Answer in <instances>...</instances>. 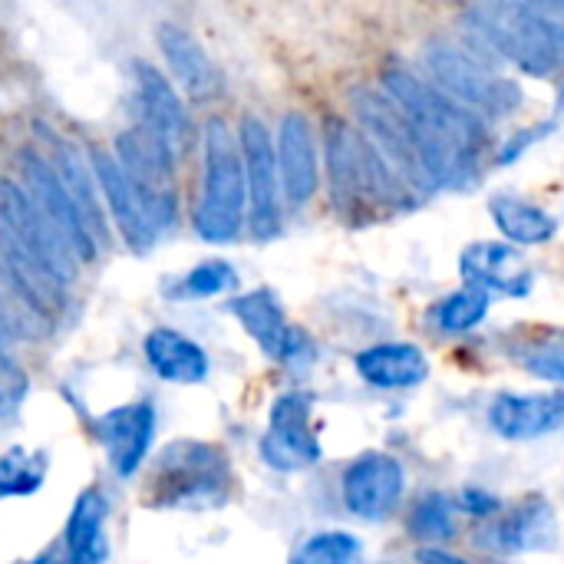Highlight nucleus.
Listing matches in <instances>:
<instances>
[{"mask_svg": "<svg viewBox=\"0 0 564 564\" xmlns=\"http://www.w3.org/2000/svg\"><path fill=\"white\" fill-rule=\"evenodd\" d=\"M274 155L281 175V195L288 212H301L314 202L321 188V135L307 112L291 109L274 129Z\"/></svg>", "mask_w": 564, "mask_h": 564, "instance_id": "11", "label": "nucleus"}, {"mask_svg": "<svg viewBox=\"0 0 564 564\" xmlns=\"http://www.w3.org/2000/svg\"><path fill=\"white\" fill-rule=\"evenodd\" d=\"M46 463L26 449H10L0 456V496H30L43 486Z\"/></svg>", "mask_w": 564, "mask_h": 564, "instance_id": "30", "label": "nucleus"}, {"mask_svg": "<svg viewBox=\"0 0 564 564\" xmlns=\"http://www.w3.org/2000/svg\"><path fill=\"white\" fill-rule=\"evenodd\" d=\"M357 373L377 390H410L430 377V360L413 344H377L357 354Z\"/></svg>", "mask_w": 564, "mask_h": 564, "instance_id": "23", "label": "nucleus"}, {"mask_svg": "<svg viewBox=\"0 0 564 564\" xmlns=\"http://www.w3.org/2000/svg\"><path fill=\"white\" fill-rule=\"evenodd\" d=\"M406 529H410V535L420 539V542H443V539H453V532H456V506H453L449 496H443V492H426V496L413 506Z\"/></svg>", "mask_w": 564, "mask_h": 564, "instance_id": "29", "label": "nucleus"}, {"mask_svg": "<svg viewBox=\"0 0 564 564\" xmlns=\"http://www.w3.org/2000/svg\"><path fill=\"white\" fill-rule=\"evenodd\" d=\"M228 311L241 321L248 337L271 357V360H297L307 354V337L284 317V307L274 291L258 288L248 294H238Z\"/></svg>", "mask_w": 564, "mask_h": 564, "instance_id": "18", "label": "nucleus"}, {"mask_svg": "<svg viewBox=\"0 0 564 564\" xmlns=\"http://www.w3.org/2000/svg\"><path fill=\"white\" fill-rule=\"evenodd\" d=\"M321 162L327 172V192L334 208L360 221L373 208L413 205V188L393 172V165L370 145L354 119L327 116L321 129Z\"/></svg>", "mask_w": 564, "mask_h": 564, "instance_id": "2", "label": "nucleus"}, {"mask_svg": "<svg viewBox=\"0 0 564 564\" xmlns=\"http://www.w3.org/2000/svg\"><path fill=\"white\" fill-rule=\"evenodd\" d=\"M492 307V294L466 284L453 294H446L436 307H433V321L443 334H466L473 327H479L486 321Z\"/></svg>", "mask_w": 564, "mask_h": 564, "instance_id": "28", "label": "nucleus"}, {"mask_svg": "<svg viewBox=\"0 0 564 564\" xmlns=\"http://www.w3.org/2000/svg\"><path fill=\"white\" fill-rule=\"evenodd\" d=\"M380 89L403 112L426 188L473 182L489 155V122L449 99L436 83L410 66H387Z\"/></svg>", "mask_w": 564, "mask_h": 564, "instance_id": "1", "label": "nucleus"}, {"mask_svg": "<svg viewBox=\"0 0 564 564\" xmlns=\"http://www.w3.org/2000/svg\"><path fill=\"white\" fill-rule=\"evenodd\" d=\"M238 284V274L228 261L221 258H212V261H202L195 264L182 284H178V294L182 297H215V294H225Z\"/></svg>", "mask_w": 564, "mask_h": 564, "instance_id": "32", "label": "nucleus"}, {"mask_svg": "<svg viewBox=\"0 0 564 564\" xmlns=\"http://www.w3.org/2000/svg\"><path fill=\"white\" fill-rule=\"evenodd\" d=\"M231 482L228 459L218 446L178 440L162 449L159 466L149 479L152 506L178 509L195 502H215Z\"/></svg>", "mask_w": 564, "mask_h": 564, "instance_id": "6", "label": "nucleus"}, {"mask_svg": "<svg viewBox=\"0 0 564 564\" xmlns=\"http://www.w3.org/2000/svg\"><path fill=\"white\" fill-rule=\"evenodd\" d=\"M89 169H93V178H96V188H99V198L106 205V215L109 221L119 228L122 241L132 248V251H149L159 238L135 198V188L129 185L126 172L119 169L112 149H89Z\"/></svg>", "mask_w": 564, "mask_h": 564, "instance_id": "17", "label": "nucleus"}, {"mask_svg": "<svg viewBox=\"0 0 564 564\" xmlns=\"http://www.w3.org/2000/svg\"><path fill=\"white\" fill-rule=\"evenodd\" d=\"M261 456L271 469L297 473L321 463V443L311 426V397L284 393L271 406V423L261 440Z\"/></svg>", "mask_w": 564, "mask_h": 564, "instance_id": "13", "label": "nucleus"}, {"mask_svg": "<svg viewBox=\"0 0 564 564\" xmlns=\"http://www.w3.org/2000/svg\"><path fill=\"white\" fill-rule=\"evenodd\" d=\"M145 360L165 383H202L208 377L205 350L172 327H155L145 337Z\"/></svg>", "mask_w": 564, "mask_h": 564, "instance_id": "25", "label": "nucleus"}, {"mask_svg": "<svg viewBox=\"0 0 564 564\" xmlns=\"http://www.w3.org/2000/svg\"><path fill=\"white\" fill-rule=\"evenodd\" d=\"M202 169H198V195L192 208V225L202 241L228 245L248 225V185L238 135L225 119H208L198 132Z\"/></svg>", "mask_w": 564, "mask_h": 564, "instance_id": "4", "label": "nucleus"}, {"mask_svg": "<svg viewBox=\"0 0 564 564\" xmlns=\"http://www.w3.org/2000/svg\"><path fill=\"white\" fill-rule=\"evenodd\" d=\"M512 3H522V7H529V10L549 17L552 23H558L564 30V0H512Z\"/></svg>", "mask_w": 564, "mask_h": 564, "instance_id": "34", "label": "nucleus"}, {"mask_svg": "<svg viewBox=\"0 0 564 564\" xmlns=\"http://www.w3.org/2000/svg\"><path fill=\"white\" fill-rule=\"evenodd\" d=\"M416 562L420 564H469L466 558H459V555H453V552H446V549H436V545H430V549H420Z\"/></svg>", "mask_w": 564, "mask_h": 564, "instance_id": "35", "label": "nucleus"}, {"mask_svg": "<svg viewBox=\"0 0 564 564\" xmlns=\"http://www.w3.org/2000/svg\"><path fill=\"white\" fill-rule=\"evenodd\" d=\"M0 221L66 284H73L76 258L59 238V231L50 225V218L36 208V202L26 195V188L13 178H0Z\"/></svg>", "mask_w": 564, "mask_h": 564, "instance_id": "12", "label": "nucleus"}, {"mask_svg": "<svg viewBox=\"0 0 564 564\" xmlns=\"http://www.w3.org/2000/svg\"><path fill=\"white\" fill-rule=\"evenodd\" d=\"M23 564H59L56 558H33V562H23Z\"/></svg>", "mask_w": 564, "mask_h": 564, "instance_id": "37", "label": "nucleus"}, {"mask_svg": "<svg viewBox=\"0 0 564 564\" xmlns=\"http://www.w3.org/2000/svg\"><path fill=\"white\" fill-rule=\"evenodd\" d=\"M463 509L469 516H476V519H492L499 512V502L489 492H482V489H466L463 492Z\"/></svg>", "mask_w": 564, "mask_h": 564, "instance_id": "33", "label": "nucleus"}, {"mask_svg": "<svg viewBox=\"0 0 564 564\" xmlns=\"http://www.w3.org/2000/svg\"><path fill=\"white\" fill-rule=\"evenodd\" d=\"M13 340H17V324H13V317L7 314L3 301H0V357H7V350H10Z\"/></svg>", "mask_w": 564, "mask_h": 564, "instance_id": "36", "label": "nucleus"}, {"mask_svg": "<svg viewBox=\"0 0 564 564\" xmlns=\"http://www.w3.org/2000/svg\"><path fill=\"white\" fill-rule=\"evenodd\" d=\"M489 215H492L499 235L516 248L549 245L558 235V218L549 208H542L516 192H496L489 198Z\"/></svg>", "mask_w": 564, "mask_h": 564, "instance_id": "24", "label": "nucleus"}, {"mask_svg": "<svg viewBox=\"0 0 564 564\" xmlns=\"http://www.w3.org/2000/svg\"><path fill=\"white\" fill-rule=\"evenodd\" d=\"M360 542L350 532H321L301 545L291 564H357Z\"/></svg>", "mask_w": 564, "mask_h": 564, "instance_id": "31", "label": "nucleus"}, {"mask_svg": "<svg viewBox=\"0 0 564 564\" xmlns=\"http://www.w3.org/2000/svg\"><path fill=\"white\" fill-rule=\"evenodd\" d=\"M489 423L502 440L529 443L555 433L564 423L562 393H499L489 406Z\"/></svg>", "mask_w": 564, "mask_h": 564, "instance_id": "21", "label": "nucleus"}, {"mask_svg": "<svg viewBox=\"0 0 564 564\" xmlns=\"http://www.w3.org/2000/svg\"><path fill=\"white\" fill-rule=\"evenodd\" d=\"M132 122L172 145L178 155L198 142L185 96L169 79V73L149 59H132Z\"/></svg>", "mask_w": 564, "mask_h": 564, "instance_id": "8", "label": "nucleus"}, {"mask_svg": "<svg viewBox=\"0 0 564 564\" xmlns=\"http://www.w3.org/2000/svg\"><path fill=\"white\" fill-rule=\"evenodd\" d=\"M235 135L241 149L245 185H248V228L254 238L268 241L281 235V225H284V195H281V175H278V155H274V129L261 116H241Z\"/></svg>", "mask_w": 564, "mask_h": 564, "instance_id": "7", "label": "nucleus"}, {"mask_svg": "<svg viewBox=\"0 0 564 564\" xmlns=\"http://www.w3.org/2000/svg\"><path fill=\"white\" fill-rule=\"evenodd\" d=\"M155 43H159V53L165 59V73L169 79L178 86V93L192 102H212L221 96V69L215 66V59L208 56V50L202 46V40L182 26V23H172L165 20L159 30H155Z\"/></svg>", "mask_w": 564, "mask_h": 564, "instance_id": "14", "label": "nucleus"}, {"mask_svg": "<svg viewBox=\"0 0 564 564\" xmlns=\"http://www.w3.org/2000/svg\"><path fill=\"white\" fill-rule=\"evenodd\" d=\"M423 76L436 83L449 99L466 106L486 122L509 119L522 109V86L506 76L502 69L489 66L486 56H479L469 46H459L453 40H433L423 53Z\"/></svg>", "mask_w": 564, "mask_h": 564, "instance_id": "5", "label": "nucleus"}, {"mask_svg": "<svg viewBox=\"0 0 564 564\" xmlns=\"http://www.w3.org/2000/svg\"><path fill=\"white\" fill-rule=\"evenodd\" d=\"M20 185L36 202V208L50 218V225L59 231V238L66 241V248L76 258V264H89L99 254V241L89 235L76 202L69 198V192H66L63 178L56 175L46 152H40V149L20 152Z\"/></svg>", "mask_w": 564, "mask_h": 564, "instance_id": "10", "label": "nucleus"}, {"mask_svg": "<svg viewBox=\"0 0 564 564\" xmlns=\"http://www.w3.org/2000/svg\"><path fill=\"white\" fill-rule=\"evenodd\" d=\"M106 499L96 489H86L73 516L66 522V549H69V564H102L109 558V539H106Z\"/></svg>", "mask_w": 564, "mask_h": 564, "instance_id": "26", "label": "nucleus"}, {"mask_svg": "<svg viewBox=\"0 0 564 564\" xmlns=\"http://www.w3.org/2000/svg\"><path fill=\"white\" fill-rule=\"evenodd\" d=\"M350 112L357 129L370 139V145L393 165V172L420 195L430 192L420 159H416V145L410 135V126L403 119V112L397 109V102L380 89V86H357L350 93Z\"/></svg>", "mask_w": 564, "mask_h": 564, "instance_id": "9", "label": "nucleus"}, {"mask_svg": "<svg viewBox=\"0 0 564 564\" xmlns=\"http://www.w3.org/2000/svg\"><path fill=\"white\" fill-rule=\"evenodd\" d=\"M96 433H99V443L106 446V456H109V466L116 469V476L129 479L149 456L152 433H155V410H152V403L116 406L99 416Z\"/></svg>", "mask_w": 564, "mask_h": 564, "instance_id": "20", "label": "nucleus"}, {"mask_svg": "<svg viewBox=\"0 0 564 564\" xmlns=\"http://www.w3.org/2000/svg\"><path fill=\"white\" fill-rule=\"evenodd\" d=\"M3 400H7V397H3V380H0V410H3Z\"/></svg>", "mask_w": 564, "mask_h": 564, "instance_id": "38", "label": "nucleus"}, {"mask_svg": "<svg viewBox=\"0 0 564 564\" xmlns=\"http://www.w3.org/2000/svg\"><path fill=\"white\" fill-rule=\"evenodd\" d=\"M555 539H558V522L552 506L532 496L509 512H496L492 525L482 535V545L502 555H522V552L555 549Z\"/></svg>", "mask_w": 564, "mask_h": 564, "instance_id": "19", "label": "nucleus"}, {"mask_svg": "<svg viewBox=\"0 0 564 564\" xmlns=\"http://www.w3.org/2000/svg\"><path fill=\"white\" fill-rule=\"evenodd\" d=\"M406 489V473L400 459L387 453H367L354 459L344 473V502L357 519L380 522L387 519Z\"/></svg>", "mask_w": 564, "mask_h": 564, "instance_id": "15", "label": "nucleus"}, {"mask_svg": "<svg viewBox=\"0 0 564 564\" xmlns=\"http://www.w3.org/2000/svg\"><path fill=\"white\" fill-rule=\"evenodd\" d=\"M459 274L486 294L525 297L535 288V268L509 241H473L459 254Z\"/></svg>", "mask_w": 564, "mask_h": 564, "instance_id": "16", "label": "nucleus"}, {"mask_svg": "<svg viewBox=\"0 0 564 564\" xmlns=\"http://www.w3.org/2000/svg\"><path fill=\"white\" fill-rule=\"evenodd\" d=\"M46 142H50L46 155H50L56 175L63 178L69 198L76 202L89 235L96 241H102V238L109 241V215H106V205L99 198V188H96V178H93V169H89V155L76 142H69V139H63L56 132L53 135L46 132Z\"/></svg>", "mask_w": 564, "mask_h": 564, "instance_id": "22", "label": "nucleus"}, {"mask_svg": "<svg viewBox=\"0 0 564 564\" xmlns=\"http://www.w3.org/2000/svg\"><path fill=\"white\" fill-rule=\"evenodd\" d=\"M512 357L539 380L564 387V330H539L516 344Z\"/></svg>", "mask_w": 564, "mask_h": 564, "instance_id": "27", "label": "nucleus"}, {"mask_svg": "<svg viewBox=\"0 0 564 564\" xmlns=\"http://www.w3.org/2000/svg\"><path fill=\"white\" fill-rule=\"evenodd\" d=\"M463 20L479 46L516 66L522 76H564V30L549 17L512 0H476Z\"/></svg>", "mask_w": 564, "mask_h": 564, "instance_id": "3", "label": "nucleus"}]
</instances>
